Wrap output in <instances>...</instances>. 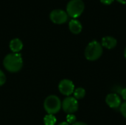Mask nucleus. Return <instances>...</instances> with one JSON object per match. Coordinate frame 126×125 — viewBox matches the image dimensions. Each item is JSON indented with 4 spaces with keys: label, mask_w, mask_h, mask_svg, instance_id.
<instances>
[{
    "label": "nucleus",
    "mask_w": 126,
    "mask_h": 125,
    "mask_svg": "<svg viewBox=\"0 0 126 125\" xmlns=\"http://www.w3.org/2000/svg\"><path fill=\"white\" fill-rule=\"evenodd\" d=\"M6 82V77L4 72L0 69V86L4 85Z\"/></svg>",
    "instance_id": "obj_16"
},
{
    "label": "nucleus",
    "mask_w": 126,
    "mask_h": 125,
    "mask_svg": "<svg viewBox=\"0 0 126 125\" xmlns=\"http://www.w3.org/2000/svg\"><path fill=\"white\" fill-rule=\"evenodd\" d=\"M106 102L111 108H118L122 104L121 99L117 94H108L106 98Z\"/></svg>",
    "instance_id": "obj_8"
},
{
    "label": "nucleus",
    "mask_w": 126,
    "mask_h": 125,
    "mask_svg": "<svg viewBox=\"0 0 126 125\" xmlns=\"http://www.w3.org/2000/svg\"><path fill=\"white\" fill-rule=\"evenodd\" d=\"M117 44V39L112 36H105L102 38V41H101L102 46L108 49H112L115 48Z\"/></svg>",
    "instance_id": "obj_9"
},
{
    "label": "nucleus",
    "mask_w": 126,
    "mask_h": 125,
    "mask_svg": "<svg viewBox=\"0 0 126 125\" xmlns=\"http://www.w3.org/2000/svg\"><path fill=\"white\" fill-rule=\"evenodd\" d=\"M68 14L62 9H55L50 12L49 18L52 22L56 24H62L67 21Z\"/></svg>",
    "instance_id": "obj_5"
},
{
    "label": "nucleus",
    "mask_w": 126,
    "mask_h": 125,
    "mask_svg": "<svg viewBox=\"0 0 126 125\" xmlns=\"http://www.w3.org/2000/svg\"><path fill=\"white\" fill-rule=\"evenodd\" d=\"M120 94H121V96H122L123 99L124 100H126V88H123V89L121 91Z\"/></svg>",
    "instance_id": "obj_17"
},
{
    "label": "nucleus",
    "mask_w": 126,
    "mask_h": 125,
    "mask_svg": "<svg viewBox=\"0 0 126 125\" xmlns=\"http://www.w3.org/2000/svg\"><path fill=\"white\" fill-rule=\"evenodd\" d=\"M61 107L68 114H73L78 110V102L75 97H68L63 101Z\"/></svg>",
    "instance_id": "obj_6"
},
{
    "label": "nucleus",
    "mask_w": 126,
    "mask_h": 125,
    "mask_svg": "<svg viewBox=\"0 0 126 125\" xmlns=\"http://www.w3.org/2000/svg\"><path fill=\"white\" fill-rule=\"evenodd\" d=\"M124 56H125V58L126 59V49H125V50H124Z\"/></svg>",
    "instance_id": "obj_22"
},
{
    "label": "nucleus",
    "mask_w": 126,
    "mask_h": 125,
    "mask_svg": "<svg viewBox=\"0 0 126 125\" xmlns=\"http://www.w3.org/2000/svg\"><path fill=\"white\" fill-rule=\"evenodd\" d=\"M45 125H55L56 123V118L52 114H47L44 119Z\"/></svg>",
    "instance_id": "obj_13"
},
{
    "label": "nucleus",
    "mask_w": 126,
    "mask_h": 125,
    "mask_svg": "<svg viewBox=\"0 0 126 125\" xmlns=\"http://www.w3.org/2000/svg\"><path fill=\"white\" fill-rule=\"evenodd\" d=\"M58 125H69V123H67V122H61V123H60Z\"/></svg>",
    "instance_id": "obj_21"
},
{
    "label": "nucleus",
    "mask_w": 126,
    "mask_h": 125,
    "mask_svg": "<svg viewBox=\"0 0 126 125\" xmlns=\"http://www.w3.org/2000/svg\"><path fill=\"white\" fill-rule=\"evenodd\" d=\"M103 46L97 41H91L85 49V57L89 61L98 60L103 54Z\"/></svg>",
    "instance_id": "obj_2"
},
{
    "label": "nucleus",
    "mask_w": 126,
    "mask_h": 125,
    "mask_svg": "<svg viewBox=\"0 0 126 125\" xmlns=\"http://www.w3.org/2000/svg\"><path fill=\"white\" fill-rule=\"evenodd\" d=\"M69 29L71 31V32H72L73 34L78 35L81 32L83 26L78 20L73 18L69 22Z\"/></svg>",
    "instance_id": "obj_10"
},
{
    "label": "nucleus",
    "mask_w": 126,
    "mask_h": 125,
    "mask_svg": "<svg viewBox=\"0 0 126 125\" xmlns=\"http://www.w3.org/2000/svg\"><path fill=\"white\" fill-rule=\"evenodd\" d=\"M114 1V0H100L101 3H103V4H107V5L111 4Z\"/></svg>",
    "instance_id": "obj_18"
},
{
    "label": "nucleus",
    "mask_w": 126,
    "mask_h": 125,
    "mask_svg": "<svg viewBox=\"0 0 126 125\" xmlns=\"http://www.w3.org/2000/svg\"><path fill=\"white\" fill-rule=\"evenodd\" d=\"M120 112H121L122 115L123 116V117L126 119V101L121 104V105L120 107Z\"/></svg>",
    "instance_id": "obj_15"
},
{
    "label": "nucleus",
    "mask_w": 126,
    "mask_h": 125,
    "mask_svg": "<svg viewBox=\"0 0 126 125\" xmlns=\"http://www.w3.org/2000/svg\"><path fill=\"white\" fill-rule=\"evenodd\" d=\"M86 95V91L83 88H78L74 91V97L78 100V99H83Z\"/></svg>",
    "instance_id": "obj_12"
},
{
    "label": "nucleus",
    "mask_w": 126,
    "mask_h": 125,
    "mask_svg": "<svg viewBox=\"0 0 126 125\" xmlns=\"http://www.w3.org/2000/svg\"><path fill=\"white\" fill-rule=\"evenodd\" d=\"M23 48V43L19 38H14L10 42V49L13 53H18Z\"/></svg>",
    "instance_id": "obj_11"
},
{
    "label": "nucleus",
    "mask_w": 126,
    "mask_h": 125,
    "mask_svg": "<svg viewBox=\"0 0 126 125\" xmlns=\"http://www.w3.org/2000/svg\"><path fill=\"white\" fill-rule=\"evenodd\" d=\"M66 120H67V123L69 124H74L75 122H76V117L75 115L73 114H68L66 116Z\"/></svg>",
    "instance_id": "obj_14"
},
{
    "label": "nucleus",
    "mask_w": 126,
    "mask_h": 125,
    "mask_svg": "<svg viewBox=\"0 0 126 125\" xmlns=\"http://www.w3.org/2000/svg\"><path fill=\"white\" fill-rule=\"evenodd\" d=\"M72 125H88L87 124L84 123V122H75L74 124H72Z\"/></svg>",
    "instance_id": "obj_19"
},
{
    "label": "nucleus",
    "mask_w": 126,
    "mask_h": 125,
    "mask_svg": "<svg viewBox=\"0 0 126 125\" xmlns=\"http://www.w3.org/2000/svg\"><path fill=\"white\" fill-rule=\"evenodd\" d=\"M58 88L60 92L66 96H69L74 93L75 91V85L72 81L69 80H63L60 82Z\"/></svg>",
    "instance_id": "obj_7"
},
{
    "label": "nucleus",
    "mask_w": 126,
    "mask_h": 125,
    "mask_svg": "<svg viewBox=\"0 0 126 125\" xmlns=\"http://www.w3.org/2000/svg\"><path fill=\"white\" fill-rule=\"evenodd\" d=\"M3 64L4 68L10 72L19 71L23 66V60L21 55L18 53L8 54L4 59Z\"/></svg>",
    "instance_id": "obj_1"
},
{
    "label": "nucleus",
    "mask_w": 126,
    "mask_h": 125,
    "mask_svg": "<svg viewBox=\"0 0 126 125\" xmlns=\"http://www.w3.org/2000/svg\"><path fill=\"white\" fill-rule=\"evenodd\" d=\"M61 102L60 99L55 95H50L47 97L44 101V106L45 111L48 114H55L61 108Z\"/></svg>",
    "instance_id": "obj_4"
},
{
    "label": "nucleus",
    "mask_w": 126,
    "mask_h": 125,
    "mask_svg": "<svg viewBox=\"0 0 126 125\" xmlns=\"http://www.w3.org/2000/svg\"><path fill=\"white\" fill-rule=\"evenodd\" d=\"M85 4L83 0H70L66 5V13L72 18H77L83 13Z\"/></svg>",
    "instance_id": "obj_3"
},
{
    "label": "nucleus",
    "mask_w": 126,
    "mask_h": 125,
    "mask_svg": "<svg viewBox=\"0 0 126 125\" xmlns=\"http://www.w3.org/2000/svg\"><path fill=\"white\" fill-rule=\"evenodd\" d=\"M118 2L123 4H126V0H117Z\"/></svg>",
    "instance_id": "obj_20"
}]
</instances>
